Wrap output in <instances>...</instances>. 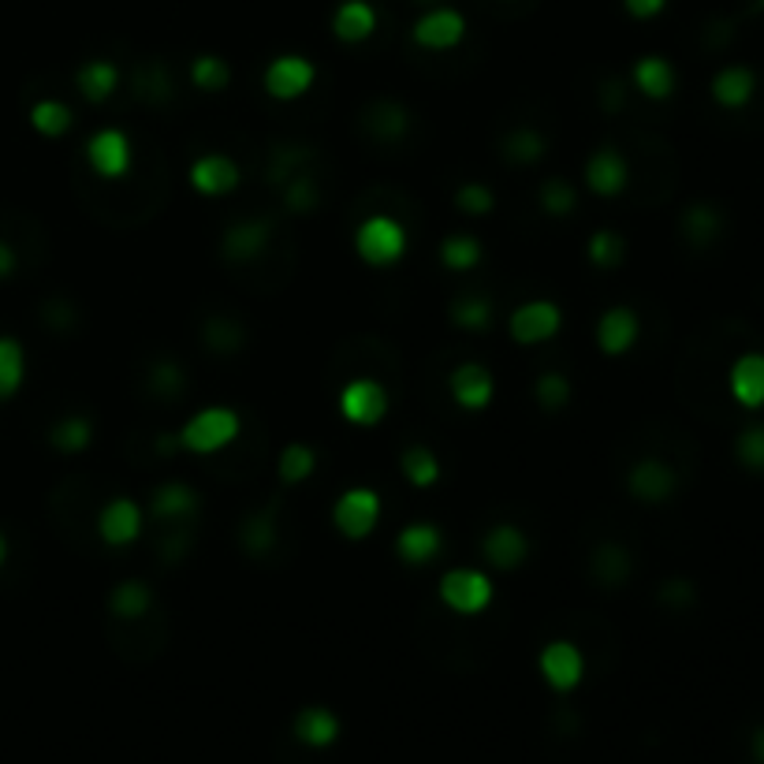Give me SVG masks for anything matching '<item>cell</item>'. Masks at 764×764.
I'll return each instance as SVG.
<instances>
[{"label": "cell", "mask_w": 764, "mask_h": 764, "mask_svg": "<svg viewBox=\"0 0 764 764\" xmlns=\"http://www.w3.org/2000/svg\"><path fill=\"white\" fill-rule=\"evenodd\" d=\"M86 165L97 179H124L131 165H135L131 138L120 127H101L86 142Z\"/></svg>", "instance_id": "9"}, {"label": "cell", "mask_w": 764, "mask_h": 764, "mask_svg": "<svg viewBox=\"0 0 764 764\" xmlns=\"http://www.w3.org/2000/svg\"><path fill=\"white\" fill-rule=\"evenodd\" d=\"M537 198H541V209L553 213V217H567V213L578 206V195L567 179H545V187Z\"/></svg>", "instance_id": "41"}, {"label": "cell", "mask_w": 764, "mask_h": 764, "mask_svg": "<svg viewBox=\"0 0 764 764\" xmlns=\"http://www.w3.org/2000/svg\"><path fill=\"white\" fill-rule=\"evenodd\" d=\"M30 127L38 131L42 138H64L71 127H75V112H71L64 101H38L34 109H30Z\"/></svg>", "instance_id": "29"}, {"label": "cell", "mask_w": 764, "mask_h": 764, "mask_svg": "<svg viewBox=\"0 0 764 764\" xmlns=\"http://www.w3.org/2000/svg\"><path fill=\"white\" fill-rule=\"evenodd\" d=\"M242 172L231 157H224V153H206V157H198L195 165H190V187L198 190L202 198H224L231 195V190L239 187Z\"/></svg>", "instance_id": "14"}, {"label": "cell", "mask_w": 764, "mask_h": 764, "mask_svg": "<svg viewBox=\"0 0 764 764\" xmlns=\"http://www.w3.org/2000/svg\"><path fill=\"white\" fill-rule=\"evenodd\" d=\"M313 83H318V64L299 56V53L272 56L269 68H265V75H261L265 94H269L272 101H299L302 94H310Z\"/></svg>", "instance_id": "6"}, {"label": "cell", "mask_w": 764, "mask_h": 764, "mask_svg": "<svg viewBox=\"0 0 764 764\" xmlns=\"http://www.w3.org/2000/svg\"><path fill=\"white\" fill-rule=\"evenodd\" d=\"M149 605H153V593L146 582H120L109 597L112 616H120V619H142L149 611Z\"/></svg>", "instance_id": "33"}, {"label": "cell", "mask_w": 764, "mask_h": 764, "mask_svg": "<svg viewBox=\"0 0 764 764\" xmlns=\"http://www.w3.org/2000/svg\"><path fill=\"white\" fill-rule=\"evenodd\" d=\"M97 537L109 548H127L142 537V507L131 496H112L97 512Z\"/></svg>", "instance_id": "11"}, {"label": "cell", "mask_w": 764, "mask_h": 764, "mask_svg": "<svg viewBox=\"0 0 764 764\" xmlns=\"http://www.w3.org/2000/svg\"><path fill=\"white\" fill-rule=\"evenodd\" d=\"M27 376V351L16 335H0V403L12 400L23 389Z\"/></svg>", "instance_id": "27"}, {"label": "cell", "mask_w": 764, "mask_h": 764, "mask_svg": "<svg viewBox=\"0 0 764 764\" xmlns=\"http://www.w3.org/2000/svg\"><path fill=\"white\" fill-rule=\"evenodd\" d=\"M242 433V417L231 406H206V411L190 414L179 430V447L195 455H217L228 444H236Z\"/></svg>", "instance_id": "1"}, {"label": "cell", "mask_w": 764, "mask_h": 764, "mask_svg": "<svg viewBox=\"0 0 764 764\" xmlns=\"http://www.w3.org/2000/svg\"><path fill=\"white\" fill-rule=\"evenodd\" d=\"M735 455H739V463L746 466V471L764 474V422L750 425V430H742V433H739V441H735Z\"/></svg>", "instance_id": "39"}, {"label": "cell", "mask_w": 764, "mask_h": 764, "mask_svg": "<svg viewBox=\"0 0 764 764\" xmlns=\"http://www.w3.org/2000/svg\"><path fill=\"white\" fill-rule=\"evenodd\" d=\"M593 335H597V348L605 351L608 359H619V354H627L638 343L641 321H638V313L630 310V306H611V310L600 313Z\"/></svg>", "instance_id": "16"}, {"label": "cell", "mask_w": 764, "mask_h": 764, "mask_svg": "<svg viewBox=\"0 0 764 764\" xmlns=\"http://www.w3.org/2000/svg\"><path fill=\"white\" fill-rule=\"evenodd\" d=\"M537 668H541V679L559 694H570L586 679V657L575 641H548L541 657H537Z\"/></svg>", "instance_id": "10"}, {"label": "cell", "mask_w": 764, "mask_h": 764, "mask_svg": "<svg viewBox=\"0 0 764 764\" xmlns=\"http://www.w3.org/2000/svg\"><path fill=\"white\" fill-rule=\"evenodd\" d=\"M242 545L254 548V553L269 548L272 545V523H269V518H254V523L242 529Z\"/></svg>", "instance_id": "45"}, {"label": "cell", "mask_w": 764, "mask_h": 764, "mask_svg": "<svg viewBox=\"0 0 764 764\" xmlns=\"http://www.w3.org/2000/svg\"><path fill=\"white\" fill-rule=\"evenodd\" d=\"M630 83L638 86V94H646L649 101H664L675 94V68L664 56H641L634 71H630Z\"/></svg>", "instance_id": "22"}, {"label": "cell", "mask_w": 764, "mask_h": 764, "mask_svg": "<svg viewBox=\"0 0 764 764\" xmlns=\"http://www.w3.org/2000/svg\"><path fill=\"white\" fill-rule=\"evenodd\" d=\"M291 731H295V739H299L302 746L324 750V746H332V742L340 739V720H335V712H329V709L310 705V709H302L299 716H295Z\"/></svg>", "instance_id": "23"}, {"label": "cell", "mask_w": 764, "mask_h": 764, "mask_svg": "<svg viewBox=\"0 0 764 764\" xmlns=\"http://www.w3.org/2000/svg\"><path fill=\"white\" fill-rule=\"evenodd\" d=\"M664 4H668V0H623L627 16L641 19V23H646V19H657L660 12H664Z\"/></svg>", "instance_id": "46"}, {"label": "cell", "mask_w": 764, "mask_h": 764, "mask_svg": "<svg viewBox=\"0 0 764 764\" xmlns=\"http://www.w3.org/2000/svg\"><path fill=\"white\" fill-rule=\"evenodd\" d=\"M313 202H318V195H313V183L306 179V176L288 183V209L291 213H310Z\"/></svg>", "instance_id": "44"}, {"label": "cell", "mask_w": 764, "mask_h": 764, "mask_svg": "<svg viewBox=\"0 0 764 764\" xmlns=\"http://www.w3.org/2000/svg\"><path fill=\"white\" fill-rule=\"evenodd\" d=\"M12 272H16V250L8 247L4 239H0V280L12 277Z\"/></svg>", "instance_id": "48"}, {"label": "cell", "mask_w": 764, "mask_h": 764, "mask_svg": "<svg viewBox=\"0 0 764 764\" xmlns=\"http://www.w3.org/2000/svg\"><path fill=\"white\" fill-rule=\"evenodd\" d=\"M265 242H269V220H239L224 236V254L231 261H254L265 250Z\"/></svg>", "instance_id": "26"}, {"label": "cell", "mask_w": 764, "mask_h": 764, "mask_svg": "<svg viewBox=\"0 0 764 764\" xmlns=\"http://www.w3.org/2000/svg\"><path fill=\"white\" fill-rule=\"evenodd\" d=\"M318 471V452L310 444H288L277 458V474L283 485H302Z\"/></svg>", "instance_id": "31"}, {"label": "cell", "mask_w": 764, "mask_h": 764, "mask_svg": "<svg viewBox=\"0 0 764 764\" xmlns=\"http://www.w3.org/2000/svg\"><path fill=\"white\" fill-rule=\"evenodd\" d=\"M559 329H564V310L553 299H529L515 306L512 318H507V335L518 348H537V343L556 340Z\"/></svg>", "instance_id": "4"}, {"label": "cell", "mask_w": 764, "mask_h": 764, "mask_svg": "<svg viewBox=\"0 0 764 764\" xmlns=\"http://www.w3.org/2000/svg\"><path fill=\"white\" fill-rule=\"evenodd\" d=\"M441 548H444V534H441V526H433V523H411L400 529V537H395V556L411 567L433 564V559L441 556Z\"/></svg>", "instance_id": "19"}, {"label": "cell", "mask_w": 764, "mask_h": 764, "mask_svg": "<svg viewBox=\"0 0 764 764\" xmlns=\"http://www.w3.org/2000/svg\"><path fill=\"white\" fill-rule=\"evenodd\" d=\"M447 392H452L455 406H463V411H485V406L496 400V381L485 365L463 362V365H455L452 376H447Z\"/></svg>", "instance_id": "13"}, {"label": "cell", "mask_w": 764, "mask_h": 764, "mask_svg": "<svg viewBox=\"0 0 764 764\" xmlns=\"http://www.w3.org/2000/svg\"><path fill=\"white\" fill-rule=\"evenodd\" d=\"M720 231H723V217L709 202H698V206L682 213V236H686V242H694V247H709Z\"/></svg>", "instance_id": "30"}, {"label": "cell", "mask_w": 764, "mask_h": 764, "mask_svg": "<svg viewBox=\"0 0 764 764\" xmlns=\"http://www.w3.org/2000/svg\"><path fill=\"white\" fill-rule=\"evenodd\" d=\"M49 441H53L56 452H64V455L86 452L90 441H94V425H90L83 414H71V417H64V422H56V425H53V433H49Z\"/></svg>", "instance_id": "34"}, {"label": "cell", "mask_w": 764, "mask_h": 764, "mask_svg": "<svg viewBox=\"0 0 764 764\" xmlns=\"http://www.w3.org/2000/svg\"><path fill=\"white\" fill-rule=\"evenodd\" d=\"M627 488L641 504H664L675 496L679 474L671 471L664 458H641V463H634L627 471Z\"/></svg>", "instance_id": "12"}, {"label": "cell", "mask_w": 764, "mask_h": 764, "mask_svg": "<svg viewBox=\"0 0 764 764\" xmlns=\"http://www.w3.org/2000/svg\"><path fill=\"white\" fill-rule=\"evenodd\" d=\"M400 471L414 488H433L441 482V458L433 455V447L411 444V447H403V455H400Z\"/></svg>", "instance_id": "28"}, {"label": "cell", "mask_w": 764, "mask_h": 764, "mask_svg": "<svg viewBox=\"0 0 764 764\" xmlns=\"http://www.w3.org/2000/svg\"><path fill=\"white\" fill-rule=\"evenodd\" d=\"M586 183L597 198H619L630 183V165L619 149L600 146L593 157L586 161Z\"/></svg>", "instance_id": "15"}, {"label": "cell", "mask_w": 764, "mask_h": 764, "mask_svg": "<svg viewBox=\"0 0 764 764\" xmlns=\"http://www.w3.org/2000/svg\"><path fill=\"white\" fill-rule=\"evenodd\" d=\"M482 556L496 570H518L529 556V541L515 523H500L482 537Z\"/></svg>", "instance_id": "17"}, {"label": "cell", "mask_w": 764, "mask_h": 764, "mask_svg": "<svg viewBox=\"0 0 764 764\" xmlns=\"http://www.w3.org/2000/svg\"><path fill=\"white\" fill-rule=\"evenodd\" d=\"M447 318H452L455 329H466V332H488L493 329V302L482 299V295H463V299L452 302V310H447Z\"/></svg>", "instance_id": "32"}, {"label": "cell", "mask_w": 764, "mask_h": 764, "mask_svg": "<svg viewBox=\"0 0 764 764\" xmlns=\"http://www.w3.org/2000/svg\"><path fill=\"white\" fill-rule=\"evenodd\" d=\"M441 265L452 272H471L482 265V242L474 236H447L441 242Z\"/></svg>", "instance_id": "37"}, {"label": "cell", "mask_w": 764, "mask_h": 764, "mask_svg": "<svg viewBox=\"0 0 764 764\" xmlns=\"http://www.w3.org/2000/svg\"><path fill=\"white\" fill-rule=\"evenodd\" d=\"M75 86L90 105H105V101L120 90V68L112 60H90V64L79 68Z\"/></svg>", "instance_id": "25"}, {"label": "cell", "mask_w": 764, "mask_h": 764, "mask_svg": "<svg viewBox=\"0 0 764 764\" xmlns=\"http://www.w3.org/2000/svg\"><path fill=\"white\" fill-rule=\"evenodd\" d=\"M753 90H757V75L742 64H731L712 75V101L723 109H742L750 105Z\"/></svg>", "instance_id": "24"}, {"label": "cell", "mask_w": 764, "mask_h": 764, "mask_svg": "<svg viewBox=\"0 0 764 764\" xmlns=\"http://www.w3.org/2000/svg\"><path fill=\"white\" fill-rule=\"evenodd\" d=\"M190 83L198 90H206V94H220V90H228L231 83V64L224 56H195L190 60Z\"/></svg>", "instance_id": "36"}, {"label": "cell", "mask_w": 764, "mask_h": 764, "mask_svg": "<svg viewBox=\"0 0 764 764\" xmlns=\"http://www.w3.org/2000/svg\"><path fill=\"white\" fill-rule=\"evenodd\" d=\"M589 261L597 265V269H616L619 261H623V239L616 236V231L600 228L593 239H589Z\"/></svg>", "instance_id": "40"}, {"label": "cell", "mask_w": 764, "mask_h": 764, "mask_svg": "<svg viewBox=\"0 0 764 764\" xmlns=\"http://www.w3.org/2000/svg\"><path fill=\"white\" fill-rule=\"evenodd\" d=\"M660 597H664V600H675V605H686V600H694V589H690V582H671Z\"/></svg>", "instance_id": "47"}, {"label": "cell", "mask_w": 764, "mask_h": 764, "mask_svg": "<svg viewBox=\"0 0 764 764\" xmlns=\"http://www.w3.org/2000/svg\"><path fill=\"white\" fill-rule=\"evenodd\" d=\"M534 400L541 403L545 411H564V406L570 403V381H567L564 373H545V376H537Z\"/></svg>", "instance_id": "38"}, {"label": "cell", "mask_w": 764, "mask_h": 764, "mask_svg": "<svg viewBox=\"0 0 764 764\" xmlns=\"http://www.w3.org/2000/svg\"><path fill=\"white\" fill-rule=\"evenodd\" d=\"M761 8H764V0H761Z\"/></svg>", "instance_id": "51"}, {"label": "cell", "mask_w": 764, "mask_h": 764, "mask_svg": "<svg viewBox=\"0 0 764 764\" xmlns=\"http://www.w3.org/2000/svg\"><path fill=\"white\" fill-rule=\"evenodd\" d=\"M198 512V493L183 482H165L153 488L149 496V515L161 518V523H183Z\"/></svg>", "instance_id": "21"}, {"label": "cell", "mask_w": 764, "mask_h": 764, "mask_svg": "<svg viewBox=\"0 0 764 764\" xmlns=\"http://www.w3.org/2000/svg\"><path fill=\"white\" fill-rule=\"evenodd\" d=\"M389 406H392L389 389H384L381 381H373V376H359V381L343 384V392H340L343 422L359 425V430H373V425H381L384 417H389Z\"/></svg>", "instance_id": "5"}, {"label": "cell", "mask_w": 764, "mask_h": 764, "mask_svg": "<svg viewBox=\"0 0 764 764\" xmlns=\"http://www.w3.org/2000/svg\"><path fill=\"white\" fill-rule=\"evenodd\" d=\"M455 206L458 213H471V217H485V213L496 209V195L485 187V183H463L455 190Z\"/></svg>", "instance_id": "42"}, {"label": "cell", "mask_w": 764, "mask_h": 764, "mask_svg": "<svg viewBox=\"0 0 764 764\" xmlns=\"http://www.w3.org/2000/svg\"><path fill=\"white\" fill-rule=\"evenodd\" d=\"M753 757L764 764V727L757 731V735H753Z\"/></svg>", "instance_id": "49"}, {"label": "cell", "mask_w": 764, "mask_h": 764, "mask_svg": "<svg viewBox=\"0 0 764 764\" xmlns=\"http://www.w3.org/2000/svg\"><path fill=\"white\" fill-rule=\"evenodd\" d=\"M493 597H496L493 578L477 567H452L441 578V600L455 616H482L493 605Z\"/></svg>", "instance_id": "3"}, {"label": "cell", "mask_w": 764, "mask_h": 764, "mask_svg": "<svg viewBox=\"0 0 764 764\" xmlns=\"http://www.w3.org/2000/svg\"><path fill=\"white\" fill-rule=\"evenodd\" d=\"M597 567L608 570V582H623L627 570H630V556L619 545H605V548H600V556H597Z\"/></svg>", "instance_id": "43"}, {"label": "cell", "mask_w": 764, "mask_h": 764, "mask_svg": "<svg viewBox=\"0 0 764 764\" xmlns=\"http://www.w3.org/2000/svg\"><path fill=\"white\" fill-rule=\"evenodd\" d=\"M406 247H411V236H406L403 224L389 217V213H373L354 231V254L365 265H373V269H389V265L403 261Z\"/></svg>", "instance_id": "2"}, {"label": "cell", "mask_w": 764, "mask_h": 764, "mask_svg": "<svg viewBox=\"0 0 764 764\" xmlns=\"http://www.w3.org/2000/svg\"><path fill=\"white\" fill-rule=\"evenodd\" d=\"M500 149H504V157L507 161H515V165H534V161H541L545 157V149H548V142L541 131H534V127H518L512 131L504 142H500Z\"/></svg>", "instance_id": "35"}, {"label": "cell", "mask_w": 764, "mask_h": 764, "mask_svg": "<svg viewBox=\"0 0 764 764\" xmlns=\"http://www.w3.org/2000/svg\"><path fill=\"white\" fill-rule=\"evenodd\" d=\"M727 389H731V395H735L739 406H746V411H761L764 406V354H757V351L739 354L735 365H731V373H727Z\"/></svg>", "instance_id": "18"}, {"label": "cell", "mask_w": 764, "mask_h": 764, "mask_svg": "<svg viewBox=\"0 0 764 764\" xmlns=\"http://www.w3.org/2000/svg\"><path fill=\"white\" fill-rule=\"evenodd\" d=\"M381 523V496L373 488H348L340 500L332 504V526L340 529L348 541H365Z\"/></svg>", "instance_id": "7"}, {"label": "cell", "mask_w": 764, "mask_h": 764, "mask_svg": "<svg viewBox=\"0 0 764 764\" xmlns=\"http://www.w3.org/2000/svg\"><path fill=\"white\" fill-rule=\"evenodd\" d=\"M411 42L425 53H447L466 42V16L458 8H433L417 16L411 27Z\"/></svg>", "instance_id": "8"}, {"label": "cell", "mask_w": 764, "mask_h": 764, "mask_svg": "<svg viewBox=\"0 0 764 764\" xmlns=\"http://www.w3.org/2000/svg\"><path fill=\"white\" fill-rule=\"evenodd\" d=\"M376 30V8L370 0H340L332 12V34L343 45H362Z\"/></svg>", "instance_id": "20"}, {"label": "cell", "mask_w": 764, "mask_h": 764, "mask_svg": "<svg viewBox=\"0 0 764 764\" xmlns=\"http://www.w3.org/2000/svg\"><path fill=\"white\" fill-rule=\"evenodd\" d=\"M4 559H8V541H4V534H0V567H4Z\"/></svg>", "instance_id": "50"}]
</instances>
